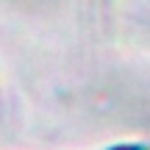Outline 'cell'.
<instances>
[{
  "label": "cell",
  "instance_id": "obj_1",
  "mask_svg": "<svg viewBox=\"0 0 150 150\" xmlns=\"http://www.w3.org/2000/svg\"><path fill=\"white\" fill-rule=\"evenodd\" d=\"M120 150H142V147H120Z\"/></svg>",
  "mask_w": 150,
  "mask_h": 150
}]
</instances>
